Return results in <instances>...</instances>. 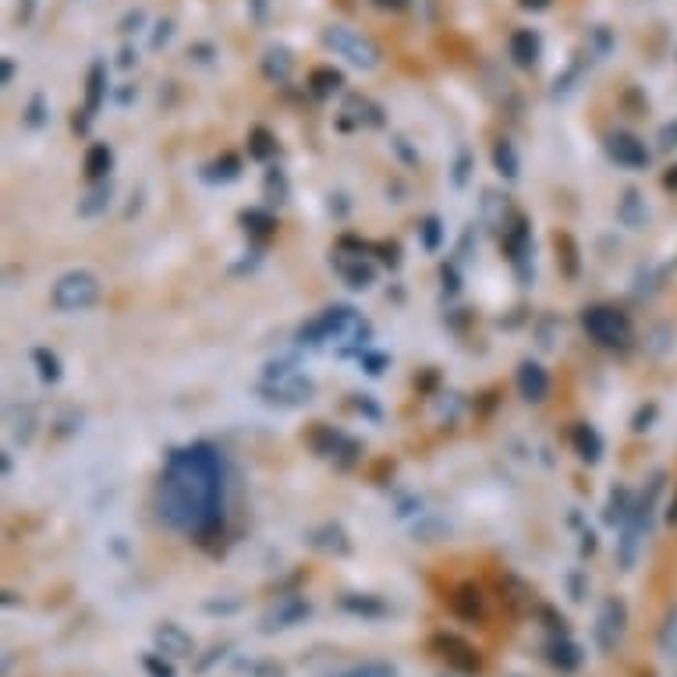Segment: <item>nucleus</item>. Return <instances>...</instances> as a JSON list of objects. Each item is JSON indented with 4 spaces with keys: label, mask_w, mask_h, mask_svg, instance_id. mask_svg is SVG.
Segmentation results:
<instances>
[{
    "label": "nucleus",
    "mask_w": 677,
    "mask_h": 677,
    "mask_svg": "<svg viewBox=\"0 0 677 677\" xmlns=\"http://www.w3.org/2000/svg\"><path fill=\"white\" fill-rule=\"evenodd\" d=\"M32 366H35V372H40L43 383H58V380L64 377L61 359H58V355H53L50 348H35V351H32Z\"/></svg>",
    "instance_id": "obj_30"
},
{
    "label": "nucleus",
    "mask_w": 677,
    "mask_h": 677,
    "mask_svg": "<svg viewBox=\"0 0 677 677\" xmlns=\"http://www.w3.org/2000/svg\"><path fill=\"white\" fill-rule=\"evenodd\" d=\"M309 546L319 550V554H334V557H348L351 554V536L337 525V522H324L309 532Z\"/></svg>",
    "instance_id": "obj_15"
},
{
    "label": "nucleus",
    "mask_w": 677,
    "mask_h": 677,
    "mask_svg": "<svg viewBox=\"0 0 677 677\" xmlns=\"http://www.w3.org/2000/svg\"><path fill=\"white\" fill-rule=\"evenodd\" d=\"M667 522H677V501H670V507H667Z\"/></svg>",
    "instance_id": "obj_54"
},
{
    "label": "nucleus",
    "mask_w": 677,
    "mask_h": 677,
    "mask_svg": "<svg viewBox=\"0 0 677 677\" xmlns=\"http://www.w3.org/2000/svg\"><path fill=\"white\" fill-rule=\"evenodd\" d=\"M235 667L245 677H288V667L277 660H238Z\"/></svg>",
    "instance_id": "obj_34"
},
{
    "label": "nucleus",
    "mask_w": 677,
    "mask_h": 677,
    "mask_svg": "<svg viewBox=\"0 0 677 677\" xmlns=\"http://www.w3.org/2000/svg\"><path fill=\"white\" fill-rule=\"evenodd\" d=\"M514 383H519V394L525 401H532V404H540V401L550 398V372L540 362H532V359H525L519 366V377H514Z\"/></svg>",
    "instance_id": "obj_14"
},
{
    "label": "nucleus",
    "mask_w": 677,
    "mask_h": 677,
    "mask_svg": "<svg viewBox=\"0 0 677 677\" xmlns=\"http://www.w3.org/2000/svg\"><path fill=\"white\" fill-rule=\"evenodd\" d=\"M345 114H351L359 124H366V129H380V124H383V111H380V106L369 103V100L359 96V93H351V96L345 100Z\"/></svg>",
    "instance_id": "obj_28"
},
{
    "label": "nucleus",
    "mask_w": 677,
    "mask_h": 677,
    "mask_svg": "<svg viewBox=\"0 0 677 677\" xmlns=\"http://www.w3.org/2000/svg\"><path fill=\"white\" fill-rule=\"evenodd\" d=\"M660 653L664 656H677V603L667 611L664 628H660Z\"/></svg>",
    "instance_id": "obj_39"
},
{
    "label": "nucleus",
    "mask_w": 677,
    "mask_h": 677,
    "mask_svg": "<svg viewBox=\"0 0 677 677\" xmlns=\"http://www.w3.org/2000/svg\"><path fill=\"white\" fill-rule=\"evenodd\" d=\"M607 153H611L614 164L625 167V171H646L649 167V146L632 132H614L607 139Z\"/></svg>",
    "instance_id": "obj_11"
},
{
    "label": "nucleus",
    "mask_w": 677,
    "mask_h": 677,
    "mask_svg": "<svg viewBox=\"0 0 677 677\" xmlns=\"http://www.w3.org/2000/svg\"><path fill=\"white\" fill-rule=\"evenodd\" d=\"M242 174V164H238V156H220V160H213V164L206 167V182H235V177Z\"/></svg>",
    "instance_id": "obj_35"
},
{
    "label": "nucleus",
    "mask_w": 677,
    "mask_h": 677,
    "mask_svg": "<svg viewBox=\"0 0 677 677\" xmlns=\"http://www.w3.org/2000/svg\"><path fill=\"white\" fill-rule=\"evenodd\" d=\"M653 416H656V404L643 408V412L635 416V425H632V430H635V433H646V430H649V422H653Z\"/></svg>",
    "instance_id": "obj_45"
},
{
    "label": "nucleus",
    "mask_w": 677,
    "mask_h": 677,
    "mask_svg": "<svg viewBox=\"0 0 677 677\" xmlns=\"http://www.w3.org/2000/svg\"><path fill=\"white\" fill-rule=\"evenodd\" d=\"M341 611L351 617H362V620H383L390 614V607L372 593H345L341 596Z\"/></svg>",
    "instance_id": "obj_18"
},
{
    "label": "nucleus",
    "mask_w": 677,
    "mask_h": 677,
    "mask_svg": "<svg viewBox=\"0 0 677 677\" xmlns=\"http://www.w3.org/2000/svg\"><path fill=\"white\" fill-rule=\"evenodd\" d=\"M8 422H11V425H8L11 437H14L18 443H29V440H32V433H35V408H29V404H25L22 412H18V408H14Z\"/></svg>",
    "instance_id": "obj_33"
},
{
    "label": "nucleus",
    "mask_w": 677,
    "mask_h": 677,
    "mask_svg": "<svg viewBox=\"0 0 677 677\" xmlns=\"http://www.w3.org/2000/svg\"><path fill=\"white\" fill-rule=\"evenodd\" d=\"M274 153H277V142H274L270 132H266V129H253V132H248V156L270 160Z\"/></svg>",
    "instance_id": "obj_36"
},
{
    "label": "nucleus",
    "mask_w": 677,
    "mask_h": 677,
    "mask_svg": "<svg viewBox=\"0 0 677 677\" xmlns=\"http://www.w3.org/2000/svg\"><path fill=\"white\" fill-rule=\"evenodd\" d=\"M82 167H85L89 182H106V174H111V167H114L111 146H106V142H96V146H89V150H85V160H82Z\"/></svg>",
    "instance_id": "obj_24"
},
{
    "label": "nucleus",
    "mask_w": 677,
    "mask_h": 677,
    "mask_svg": "<svg viewBox=\"0 0 677 677\" xmlns=\"http://www.w3.org/2000/svg\"><path fill=\"white\" fill-rule=\"evenodd\" d=\"M291 68H295V58L284 47H270L263 58V75L270 82H288L291 79Z\"/></svg>",
    "instance_id": "obj_27"
},
{
    "label": "nucleus",
    "mask_w": 677,
    "mask_h": 677,
    "mask_svg": "<svg viewBox=\"0 0 677 677\" xmlns=\"http://www.w3.org/2000/svg\"><path fill=\"white\" fill-rule=\"evenodd\" d=\"M522 8H529V11H543V8H550V0H522Z\"/></svg>",
    "instance_id": "obj_51"
},
{
    "label": "nucleus",
    "mask_w": 677,
    "mask_h": 677,
    "mask_svg": "<svg viewBox=\"0 0 677 677\" xmlns=\"http://www.w3.org/2000/svg\"><path fill=\"white\" fill-rule=\"evenodd\" d=\"M242 224H245L248 235H256V238L274 235V227H277V220H274L270 209H245V213H242Z\"/></svg>",
    "instance_id": "obj_32"
},
{
    "label": "nucleus",
    "mask_w": 677,
    "mask_h": 677,
    "mask_svg": "<svg viewBox=\"0 0 677 677\" xmlns=\"http://www.w3.org/2000/svg\"><path fill=\"white\" fill-rule=\"evenodd\" d=\"M32 129H40V124L47 121L43 117V96H32V103H29V117H25Z\"/></svg>",
    "instance_id": "obj_44"
},
{
    "label": "nucleus",
    "mask_w": 677,
    "mask_h": 677,
    "mask_svg": "<svg viewBox=\"0 0 677 677\" xmlns=\"http://www.w3.org/2000/svg\"><path fill=\"white\" fill-rule=\"evenodd\" d=\"M324 47L334 58H345L348 64L362 68V71H377L380 68V47L369 40L366 32L348 29V25H327L324 29Z\"/></svg>",
    "instance_id": "obj_5"
},
{
    "label": "nucleus",
    "mask_w": 677,
    "mask_h": 677,
    "mask_svg": "<svg viewBox=\"0 0 677 677\" xmlns=\"http://www.w3.org/2000/svg\"><path fill=\"white\" fill-rule=\"evenodd\" d=\"M203 611H206V614H235L238 603H206Z\"/></svg>",
    "instance_id": "obj_48"
},
{
    "label": "nucleus",
    "mask_w": 677,
    "mask_h": 677,
    "mask_svg": "<svg viewBox=\"0 0 677 677\" xmlns=\"http://www.w3.org/2000/svg\"><path fill=\"white\" fill-rule=\"evenodd\" d=\"M664 185H667V188H674V192H677V167H670V174H667V177H664Z\"/></svg>",
    "instance_id": "obj_53"
},
{
    "label": "nucleus",
    "mask_w": 677,
    "mask_h": 677,
    "mask_svg": "<svg viewBox=\"0 0 677 677\" xmlns=\"http://www.w3.org/2000/svg\"><path fill=\"white\" fill-rule=\"evenodd\" d=\"M103 295V284L93 270H68L53 280V291H50V301L58 312H85L93 309Z\"/></svg>",
    "instance_id": "obj_4"
},
{
    "label": "nucleus",
    "mask_w": 677,
    "mask_h": 677,
    "mask_svg": "<svg viewBox=\"0 0 677 677\" xmlns=\"http://www.w3.org/2000/svg\"><path fill=\"white\" fill-rule=\"evenodd\" d=\"M153 649L171 656V660H188V656H195V638L177 620H160L153 628Z\"/></svg>",
    "instance_id": "obj_12"
},
{
    "label": "nucleus",
    "mask_w": 677,
    "mask_h": 677,
    "mask_svg": "<svg viewBox=\"0 0 677 677\" xmlns=\"http://www.w3.org/2000/svg\"><path fill=\"white\" fill-rule=\"evenodd\" d=\"M372 8H380V11H404L408 8V0H369Z\"/></svg>",
    "instance_id": "obj_47"
},
{
    "label": "nucleus",
    "mask_w": 677,
    "mask_h": 677,
    "mask_svg": "<svg viewBox=\"0 0 677 677\" xmlns=\"http://www.w3.org/2000/svg\"><path fill=\"white\" fill-rule=\"evenodd\" d=\"M617 220L625 224V227H632V230H643V227H646L649 206H646V199H643V192H635V188L625 192V199L617 203Z\"/></svg>",
    "instance_id": "obj_22"
},
{
    "label": "nucleus",
    "mask_w": 677,
    "mask_h": 677,
    "mask_svg": "<svg viewBox=\"0 0 677 677\" xmlns=\"http://www.w3.org/2000/svg\"><path fill=\"white\" fill-rule=\"evenodd\" d=\"M266 195H270V203L288 199V177L280 167H270V174H266Z\"/></svg>",
    "instance_id": "obj_40"
},
{
    "label": "nucleus",
    "mask_w": 677,
    "mask_h": 677,
    "mask_svg": "<svg viewBox=\"0 0 677 677\" xmlns=\"http://www.w3.org/2000/svg\"><path fill=\"white\" fill-rule=\"evenodd\" d=\"M324 677H398V667L390 660H362V664H348L337 667Z\"/></svg>",
    "instance_id": "obj_26"
},
{
    "label": "nucleus",
    "mask_w": 677,
    "mask_h": 677,
    "mask_svg": "<svg viewBox=\"0 0 677 677\" xmlns=\"http://www.w3.org/2000/svg\"><path fill=\"white\" fill-rule=\"evenodd\" d=\"M309 85H312L316 96H334L337 89L345 85V75H341V71H334V68H316L309 75Z\"/></svg>",
    "instance_id": "obj_31"
},
{
    "label": "nucleus",
    "mask_w": 677,
    "mask_h": 677,
    "mask_svg": "<svg viewBox=\"0 0 677 677\" xmlns=\"http://www.w3.org/2000/svg\"><path fill=\"white\" fill-rule=\"evenodd\" d=\"M106 100V64H93L85 79V114H96Z\"/></svg>",
    "instance_id": "obj_29"
},
{
    "label": "nucleus",
    "mask_w": 677,
    "mask_h": 677,
    "mask_svg": "<svg viewBox=\"0 0 677 677\" xmlns=\"http://www.w3.org/2000/svg\"><path fill=\"white\" fill-rule=\"evenodd\" d=\"M540 35L532 32V29H519V32H511V40H507V53H511V61L519 64V68H536L540 64Z\"/></svg>",
    "instance_id": "obj_17"
},
{
    "label": "nucleus",
    "mask_w": 677,
    "mask_h": 677,
    "mask_svg": "<svg viewBox=\"0 0 677 677\" xmlns=\"http://www.w3.org/2000/svg\"><path fill=\"white\" fill-rule=\"evenodd\" d=\"M567 585H572V599L582 603V599H585V582H582V575H572V578H567Z\"/></svg>",
    "instance_id": "obj_49"
},
{
    "label": "nucleus",
    "mask_w": 677,
    "mask_h": 677,
    "mask_svg": "<svg viewBox=\"0 0 677 677\" xmlns=\"http://www.w3.org/2000/svg\"><path fill=\"white\" fill-rule=\"evenodd\" d=\"M582 330L599 348H625L632 341V319L617 306H589L582 312Z\"/></svg>",
    "instance_id": "obj_6"
},
{
    "label": "nucleus",
    "mask_w": 677,
    "mask_h": 677,
    "mask_svg": "<svg viewBox=\"0 0 677 677\" xmlns=\"http://www.w3.org/2000/svg\"><path fill=\"white\" fill-rule=\"evenodd\" d=\"M337 274L348 284L351 291H369L377 284V266H372L366 256H348V259H337Z\"/></svg>",
    "instance_id": "obj_16"
},
{
    "label": "nucleus",
    "mask_w": 677,
    "mask_h": 677,
    "mask_svg": "<svg viewBox=\"0 0 677 677\" xmlns=\"http://www.w3.org/2000/svg\"><path fill=\"white\" fill-rule=\"evenodd\" d=\"M142 670H146L150 677H177V667H174L171 656L156 653V649L142 656Z\"/></svg>",
    "instance_id": "obj_37"
},
{
    "label": "nucleus",
    "mask_w": 677,
    "mask_h": 677,
    "mask_svg": "<svg viewBox=\"0 0 677 677\" xmlns=\"http://www.w3.org/2000/svg\"><path fill=\"white\" fill-rule=\"evenodd\" d=\"M259 394L266 404H280V408H298V404H309L316 394V383L301 372L295 362L280 359L266 366V377L259 383Z\"/></svg>",
    "instance_id": "obj_3"
},
{
    "label": "nucleus",
    "mask_w": 677,
    "mask_h": 677,
    "mask_svg": "<svg viewBox=\"0 0 677 677\" xmlns=\"http://www.w3.org/2000/svg\"><path fill=\"white\" fill-rule=\"evenodd\" d=\"M430 646H433V653L440 656V660H448V667L458 670V674H479V670H483V656H479V649L469 643V638H461L454 632L433 635Z\"/></svg>",
    "instance_id": "obj_8"
},
{
    "label": "nucleus",
    "mask_w": 677,
    "mask_h": 677,
    "mask_svg": "<svg viewBox=\"0 0 677 677\" xmlns=\"http://www.w3.org/2000/svg\"><path fill=\"white\" fill-rule=\"evenodd\" d=\"M557 242L564 245V274L575 277V274H578V248H575V238H572V235H557Z\"/></svg>",
    "instance_id": "obj_42"
},
{
    "label": "nucleus",
    "mask_w": 677,
    "mask_h": 677,
    "mask_svg": "<svg viewBox=\"0 0 677 677\" xmlns=\"http://www.w3.org/2000/svg\"><path fill=\"white\" fill-rule=\"evenodd\" d=\"M309 448H312L319 458L337 461V465H351V461L359 458V443H355L351 437H345V433L330 430V425H324V422H316V425H312Z\"/></svg>",
    "instance_id": "obj_10"
},
{
    "label": "nucleus",
    "mask_w": 677,
    "mask_h": 677,
    "mask_svg": "<svg viewBox=\"0 0 677 677\" xmlns=\"http://www.w3.org/2000/svg\"><path fill=\"white\" fill-rule=\"evenodd\" d=\"M312 617V603L306 596H288L280 599L277 607H270L263 614L259 620V632L263 635H277V632H291L298 625H306V620Z\"/></svg>",
    "instance_id": "obj_9"
},
{
    "label": "nucleus",
    "mask_w": 677,
    "mask_h": 677,
    "mask_svg": "<svg viewBox=\"0 0 677 677\" xmlns=\"http://www.w3.org/2000/svg\"><path fill=\"white\" fill-rule=\"evenodd\" d=\"M394 150H398V153H401V156L408 160V164H416V160H419L416 153H408V146H404V139H394Z\"/></svg>",
    "instance_id": "obj_50"
},
{
    "label": "nucleus",
    "mask_w": 677,
    "mask_h": 677,
    "mask_svg": "<svg viewBox=\"0 0 677 677\" xmlns=\"http://www.w3.org/2000/svg\"><path fill=\"white\" fill-rule=\"evenodd\" d=\"M11 82H14V61L4 58V85H11Z\"/></svg>",
    "instance_id": "obj_52"
},
{
    "label": "nucleus",
    "mask_w": 677,
    "mask_h": 677,
    "mask_svg": "<svg viewBox=\"0 0 677 677\" xmlns=\"http://www.w3.org/2000/svg\"><path fill=\"white\" fill-rule=\"evenodd\" d=\"M230 649H235V643H220V646H213L206 656H199V660H195V674H206L209 667H217V664L224 660V656H227Z\"/></svg>",
    "instance_id": "obj_41"
},
{
    "label": "nucleus",
    "mask_w": 677,
    "mask_h": 677,
    "mask_svg": "<svg viewBox=\"0 0 677 677\" xmlns=\"http://www.w3.org/2000/svg\"><path fill=\"white\" fill-rule=\"evenodd\" d=\"M156 514L195 543H206L224 529V461L209 443H192L167 458L156 483Z\"/></svg>",
    "instance_id": "obj_1"
},
{
    "label": "nucleus",
    "mask_w": 677,
    "mask_h": 677,
    "mask_svg": "<svg viewBox=\"0 0 677 677\" xmlns=\"http://www.w3.org/2000/svg\"><path fill=\"white\" fill-rule=\"evenodd\" d=\"M359 362L366 366V372H369V377H380V372H383V366H387V355H377V351H362L359 355Z\"/></svg>",
    "instance_id": "obj_43"
},
{
    "label": "nucleus",
    "mask_w": 677,
    "mask_h": 677,
    "mask_svg": "<svg viewBox=\"0 0 677 677\" xmlns=\"http://www.w3.org/2000/svg\"><path fill=\"white\" fill-rule=\"evenodd\" d=\"M419 238H422L425 253H440V245H443V220L440 217H425L422 227H419Z\"/></svg>",
    "instance_id": "obj_38"
},
{
    "label": "nucleus",
    "mask_w": 677,
    "mask_h": 677,
    "mask_svg": "<svg viewBox=\"0 0 677 677\" xmlns=\"http://www.w3.org/2000/svg\"><path fill=\"white\" fill-rule=\"evenodd\" d=\"M493 167L501 177H507V182H514V177L522 174V156H519V150H514L511 139H501L493 146Z\"/></svg>",
    "instance_id": "obj_25"
},
{
    "label": "nucleus",
    "mask_w": 677,
    "mask_h": 677,
    "mask_svg": "<svg viewBox=\"0 0 677 677\" xmlns=\"http://www.w3.org/2000/svg\"><path fill=\"white\" fill-rule=\"evenodd\" d=\"M625 635H628V607H625V599L607 596V599L599 603L596 628H593V638H596L599 653H614L620 643H625Z\"/></svg>",
    "instance_id": "obj_7"
},
{
    "label": "nucleus",
    "mask_w": 677,
    "mask_h": 677,
    "mask_svg": "<svg viewBox=\"0 0 677 677\" xmlns=\"http://www.w3.org/2000/svg\"><path fill=\"white\" fill-rule=\"evenodd\" d=\"M674 146H677V121L660 129V150H674Z\"/></svg>",
    "instance_id": "obj_46"
},
{
    "label": "nucleus",
    "mask_w": 677,
    "mask_h": 677,
    "mask_svg": "<svg viewBox=\"0 0 677 677\" xmlns=\"http://www.w3.org/2000/svg\"><path fill=\"white\" fill-rule=\"evenodd\" d=\"M111 199H114L111 182H93V188H89L82 199H79V217H82V220H96L100 213L111 209Z\"/></svg>",
    "instance_id": "obj_21"
},
{
    "label": "nucleus",
    "mask_w": 677,
    "mask_h": 677,
    "mask_svg": "<svg viewBox=\"0 0 677 677\" xmlns=\"http://www.w3.org/2000/svg\"><path fill=\"white\" fill-rule=\"evenodd\" d=\"M451 607L458 617H465V620H483V614H486L483 593H479V585H472V582L458 585V593L451 596Z\"/></svg>",
    "instance_id": "obj_20"
},
{
    "label": "nucleus",
    "mask_w": 677,
    "mask_h": 677,
    "mask_svg": "<svg viewBox=\"0 0 677 677\" xmlns=\"http://www.w3.org/2000/svg\"><path fill=\"white\" fill-rule=\"evenodd\" d=\"M546 664L561 674H575L585 664V649L575 643L572 635H554L546 643Z\"/></svg>",
    "instance_id": "obj_13"
},
{
    "label": "nucleus",
    "mask_w": 677,
    "mask_h": 677,
    "mask_svg": "<svg viewBox=\"0 0 677 677\" xmlns=\"http://www.w3.org/2000/svg\"><path fill=\"white\" fill-rule=\"evenodd\" d=\"M369 324L355 312L351 306H330L319 316H312L309 324H301L298 330V345L306 348H324V345H348L351 351H366L369 341Z\"/></svg>",
    "instance_id": "obj_2"
},
{
    "label": "nucleus",
    "mask_w": 677,
    "mask_h": 677,
    "mask_svg": "<svg viewBox=\"0 0 677 677\" xmlns=\"http://www.w3.org/2000/svg\"><path fill=\"white\" fill-rule=\"evenodd\" d=\"M572 448H575V454L585 461V465H596V461L603 458V437H599L596 425L578 422L572 430Z\"/></svg>",
    "instance_id": "obj_19"
},
{
    "label": "nucleus",
    "mask_w": 677,
    "mask_h": 677,
    "mask_svg": "<svg viewBox=\"0 0 677 677\" xmlns=\"http://www.w3.org/2000/svg\"><path fill=\"white\" fill-rule=\"evenodd\" d=\"M635 501H638V496H635L628 486L611 490L607 511H603V522H607V525H625V522L632 519V511H635Z\"/></svg>",
    "instance_id": "obj_23"
}]
</instances>
